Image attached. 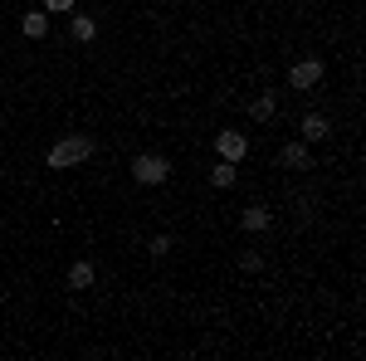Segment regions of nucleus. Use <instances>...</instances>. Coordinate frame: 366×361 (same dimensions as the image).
<instances>
[{"label": "nucleus", "mask_w": 366, "mask_h": 361, "mask_svg": "<svg viewBox=\"0 0 366 361\" xmlns=\"http://www.w3.org/2000/svg\"><path fill=\"white\" fill-rule=\"evenodd\" d=\"M98 152V142L84 137V132H69V137H59L54 147H49V171H69V167H79V162H88Z\"/></svg>", "instance_id": "1"}, {"label": "nucleus", "mask_w": 366, "mask_h": 361, "mask_svg": "<svg viewBox=\"0 0 366 361\" xmlns=\"http://www.w3.org/2000/svg\"><path fill=\"white\" fill-rule=\"evenodd\" d=\"M167 176H171V162L157 157V152H142L137 162H132V181H137V186H162Z\"/></svg>", "instance_id": "2"}, {"label": "nucleus", "mask_w": 366, "mask_h": 361, "mask_svg": "<svg viewBox=\"0 0 366 361\" xmlns=\"http://www.w3.org/2000/svg\"><path fill=\"white\" fill-rule=\"evenodd\" d=\"M322 84V59H298L293 69H288V88H298V93H308V88Z\"/></svg>", "instance_id": "3"}, {"label": "nucleus", "mask_w": 366, "mask_h": 361, "mask_svg": "<svg viewBox=\"0 0 366 361\" xmlns=\"http://www.w3.org/2000/svg\"><path fill=\"white\" fill-rule=\"evenodd\" d=\"M215 147H220V162H234V167H239L244 152H249V137H244V132H220Z\"/></svg>", "instance_id": "4"}, {"label": "nucleus", "mask_w": 366, "mask_h": 361, "mask_svg": "<svg viewBox=\"0 0 366 361\" xmlns=\"http://www.w3.org/2000/svg\"><path fill=\"white\" fill-rule=\"evenodd\" d=\"M239 224H244L249 234H259V229L274 224V210H269V205H244V210H239Z\"/></svg>", "instance_id": "5"}, {"label": "nucleus", "mask_w": 366, "mask_h": 361, "mask_svg": "<svg viewBox=\"0 0 366 361\" xmlns=\"http://www.w3.org/2000/svg\"><path fill=\"white\" fill-rule=\"evenodd\" d=\"M279 162H283L288 171H308V167H312V157H308V142H288V147L279 152Z\"/></svg>", "instance_id": "6"}, {"label": "nucleus", "mask_w": 366, "mask_h": 361, "mask_svg": "<svg viewBox=\"0 0 366 361\" xmlns=\"http://www.w3.org/2000/svg\"><path fill=\"white\" fill-rule=\"evenodd\" d=\"M93 283H98V269H93L88 259L69 264V288H79V293H84V288H93Z\"/></svg>", "instance_id": "7"}, {"label": "nucleus", "mask_w": 366, "mask_h": 361, "mask_svg": "<svg viewBox=\"0 0 366 361\" xmlns=\"http://www.w3.org/2000/svg\"><path fill=\"white\" fill-rule=\"evenodd\" d=\"M327 132H332V127H327L322 112H308V117H303V142H322Z\"/></svg>", "instance_id": "8"}, {"label": "nucleus", "mask_w": 366, "mask_h": 361, "mask_svg": "<svg viewBox=\"0 0 366 361\" xmlns=\"http://www.w3.org/2000/svg\"><path fill=\"white\" fill-rule=\"evenodd\" d=\"M49 34V15L44 10H25V39H44Z\"/></svg>", "instance_id": "9"}, {"label": "nucleus", "mask_w": 366, "mask_h": 361, "mask_svg": "<svg viewBox=\"0 0 366 361\" xmlns=\"http://www.w3.org/2000/svg\"><path fill=\"white\" fill-rule=\"evenodd\" d=\"M234 176H239V167H234V162H215L210 186H215V191H229V186H234Z\"/></svg>", "instance_id": "10"}, {"label": "nucleus", "mask_w": 366, "mask_h": 361, "mask_svg": "<svg viewBox=\"0 0 366 361\" xmlns=\"http://www.w3.org/2000/svg\"><path fill=\"white\" fill-rule=\"evenodd\" d=\"M249 112H254V117H259V122H269V117L279 112V98H274V93H259V98H254V103H249Z\"/></svg>", "instance_id": "11"}, {"label": "nucleus", "mask_w": 366, "mask_h": 361, "mask_svg": "<svg viewBox=\"0 0 366 361\" xmlns=\"http://www.w3.org/2000/svg\"><path fill=\"white\" fill-rule=\"evenodd\" d=\"M74 39H79V44H88V39H93V34H98V20H88V15H74Z\"/></svg>", "instance_id": "12"}, {"label": "nucleus", "mask_w": 366, "mask_h": 361, "mask_svg": "<svg viewBox=\"0 0 366 361\" xmlns=\"http://www.w3.org/2000/svg\"><path fill=\"white\" fill-rule=\"evenodd\" d=\"M239 269H244V274H259V269H264V254H259V249H244V254H239Z\"/></svg>", "instance_id": "13"}, {"label": "nucleus", "mask_w": 366, "mask_h": 361, "mask_svg": "<svg viewBox=\"0 0 366 361\" xmlns=\"http://www.w3.org/2000/svg\"><path fill=\"white\" fill-rule=\"evenodd\" d=\"M74 10V0H44V15H69Z\"/></svg>", "instance_id": "14"}, {"label": "nucleus", "mask_w": 366, "mask_h": 361, "mask_svg": "<svg viewBox=\"0 0 366 361\" xmlns=\"http://www.w3.org/2000/svg\"><path fill=\"white\" fill-rule=\"evenodd\" d=\"M147 249L157 254V259H162V254H171V234H157V239H152V244H147Z\"/></svg>", "instance_id": "15"}]
</instances>
